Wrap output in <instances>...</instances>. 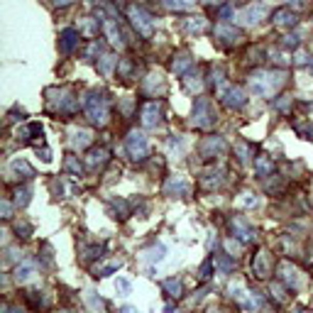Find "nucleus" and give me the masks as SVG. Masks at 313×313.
Wrapping results in <instances>:
<instances>
[{
    "label": "nucleus",
    "mask_w": 313,
    "mask_h": 313,
    "mask_svg": "<svg viewBox=\"0 0 313 313\" xmlns=\"http://www.w3.org/2000/svg\"><path fill=\"white\" fill-rule=\"evenodd\" d=\"M284 81H286L284 71H255L250 76V88L259 98H272L284 86Z\"/></svg>",
    "instance_id": "1"
},
{
    "label": "nucleus",
    "mask_w": 313,
    "mask_h": 313,
    "mask_svg": "<svg viewBox=\"0 0 313 313\" xmlns=\"http://www.w3.org/2000/svg\"><path fill=\"white\" fill-rule=\"evenodd\" d=\"M83 110H86V118L96 127H105L108 120H110V105H108V98L103 96L101 91H91L83 101Z\"/></svg>",
    "instance_id": "2"
},
{
    "label": "nucleus",
    "mask_w": 313,
    "mask_h": 313,
    "mask_svg": "<svg viewBox=\"0 0 313 313\" xmlns=\"http://www.w3.org/2000/svg\"><path fill=\"white\" fill-rule=\"evenodd\" d=\"M47 103H49V110H54L56 115H74L78 110V98L71 88H49Z\"/></svg>",
    "instance_id": "3"
},
{
    "label": "nucleus",
    "mask_w": 313,
    "mask_h": 313,
    "mask_svg": "<svg viewBox=\"0 0 313 313\" xmlns=\"http://www.w3.org/2000/svg\"><path fill=\"white\" fill-rule=\"evenodd\" d=\"M215 110H213V103L208 98H203L198 96L196 103H193V113H191V123L196 125L198 130H211L213 125H215Z\"/></svg>",
    "instance_id": "4"
},
{
    "label": "nucleus",
    "mask_w": 313,
    "mask_h": 313,
    "mask_svg": "<svg viewBox=\"0 0 313 313\" xmlns=\"http://www.w3.org/2000/svg\"><path fill=\"white\" fill-rule=\"evenodd\" d=\"M125 149H127V154H130L132 162H145L147 156H149V142H147L145 132L130 130L127 137H125Z\"/></svg>",
    "instance_id": "5"
},
{
    "label": "nucleus",
    "mask_w": 313,
    "mask_h": 313,
    "mask_svg": "<svg viewBox=\"0 0 313 313\" xmlns=\"http://www.w3.org/2000/svg\"><path fill=\"white\" fill-rule=\"evenodd\" d=\"M127 17H130L132 27L142 34V37H152V34H154V17L147 10H142L140 5H130V8H127Z\"/></svg>",
    "instance_id": "6"
},
{
    "label": "nucleus",
    "mask_w": 313,
    "mask_h": 313,
    "mask_svg": "<svg viewBox=\"0 0 313 313\" xmlns=\"http://www.w3.org/2000/svg\"><path fill=\"white\" fill-rule=\"evenodd\" d=\"M215 91H218V98H220V103H223L225 108H230V110H240V108L247 103L245 91L240 88V86L223 83V86H218Z\"/></svg>",
    "instance_id": "7"
},
{
    "label": "nucleus",
    "mask_w": 313,
    "mask_h": 313,
    "mask_svg": "<svg viewBox=\"0 0 313 313\" xmlns=\"http://www.w3.org/2000/svg\"><path fill=\"white\" fill-rule=\"evenodd\" d=\"M269 8L264 5V3H252V5H247V8H242V10L235 15V20L240 25H245V27H255V25H259L264 17H267Z\"/></svg>",
    "instance_id": "8"
},
{
    "label": "nucleus",
    "mask_w": 313,
    "mask_h": 313,
    "mask_svg": "<svg viewBox=\"0 0 313 313\" xmlns=\"http://www.w3.org/2000/svg\"><path fill=\"white\" fill-rule=\"evenodd\" d=\"M140 120L145 127H159L162 125V103L159 101H147L140 108Z\"/></svg>",
    "instance_id": "9"
},
{
    "label": "nucleus",
    "mask_w": 313,
    "mask_h": 313,
    "mask_svg": "<svg viewBox=\"0 0 313 313\" xmlns=\"http://www.w3.org/2000/svg\"><path fill=\"white\" fill-rule=\"evenodd\" d=\"M272 272H274L272 255H269L267 250H259L257 255H255V259H252V274H255L257 279H269Z\"/></svg>",
    "instance_id": "10"
},
{
    "label": "nucleus",
    "mask_w": 313,
    "mask_h": 313,
    "mask_svg": "<svg viewBox=\"0 0 313 313\" xmlns=\"http://www.w3.org/2000/svg\"><path fill=\"white\" fill-rule=\"evenodd\" d=\"M198 152H201L203 159H213L215 154H223L225 152V140L213 135V137H206L201 145H198Z\"/></svg>",
    "instance_id": "11"
},
{
    "label": "nucleus",
    "mask_w": 313,
    "mask_h": 313,
    "mask_svg": "<svg viewBox=\"0 0 313 313\" xmlns=\"http://www.w3.org/2000/svg\"><path fill=\"white\" fill-rule=\"evenodd\" d=\"M78 37H81V32L74 30V27L61 30V34H59V52H61V54H71L78 47Z\"/></svg>",
    "instance_id": "12"
},
{
    "label": "nucleus",
    "mask_w": 313,
    "mask_h": 313,
    "mask_svg": "<svg viewBox=\"0 0 313 313\" xmlns=\"http://www.w3.org/2000/svg\"><path fill=\"white\" fill-rule=\"evenodd\" d=\"M189 181L184 179V176H169L167 184H164V193L167 196H179V198H184V196H189Z\"/></svg>",
    "instance_id": "13"
},
{
    "label": "nucleus",
    "mask_w": 313,
    "mask_h": 313,
    "mask_svg": "<svg viewBox=\"0 0 313 313\" xmlns=\"http://www.w3.org/2000/svg\"><path fill=\"white\" fill-rule=\"evenodd\" d=\"M230 228H233V235L240 242H252L255 240V230H252V225L247 223L245 218H233Z\"/></svg>",
    "instance_id": "14"
},
{
    "label": "nucleus",
    "mask_w": 313,
    "mask_h": 313,
    "mask_svg": "<svg viewBox=\"0 0 313 313\" xmlns=\"http://www.w3.org/2000/svg\"><path fill=\"white\" fill-rule=\"evenodd\" d=\"M34 274H37V262H34V259H23V262L15 267V274H12V277H15L17 284H25V281L32 279Z\"/></svg>",
    "instance_id": "15"
},
{
    "label": "nucleus",
    "mask_w": 313,
    "mask_h": 313,
    "mask_svg": "<svg viewBox=\"0 0 313 313\" xmlns=\"http://www.w3.org/2000/svg\"><path fill=\"white\" fill-rule=\"evenodd\" d=\"M279 281L286 289H296L299 286V272L291 267V262H281L279 264Z\"/></svg>",
    "instance_id": "16"
},
{
    "label": "nucleus",
    "mask_w": 313,
    "mask_h": 313,
    "mask_svg": "<svg viewBox=\"0 0 313 313\" xmlns=\"http://www.w3.org/2000/svg\"><path fill=\"white\" fill-rule=\"evenodd\" d=\"M215 37H220L225 44H237V42H240V30H237L235 25L220 23L215 27Z\"/></svg>",
    "instance_id": "17"
},
{
    "label": "nucleus",
    "mask_w": 313,
    "mask_h": 313,
    "mask_svg": "<svg viewBox=\"0 0 313 313\" xmlns=\"http://www.w3.org/2000/svg\"><path fill=\"white\" fill-rule=\"evenodd\" d=\"M120 267H123V259L120 257L105 259V262H101V264L93 267V277H96V279H103V277H108V274H113V272H118Z\"/></svg>",
    "instance_id": "18"
},
{
    "label": "nucleus",
    "mask_w": 313,
    "mask_h": 313,
    "mask_svg": "<svg viewBox=\"0 0 313 313\" xmlns=\"http://www.w3.org/2000/svg\"><path fill=\"white\" fill-rule=\"evenodd\" d=\"M103 30H105V34H108V39H110L113 47H123V34H120V27H118V23L113 20V17H105L103 20Z\"/></svg>",
    "instance_id": "19"
},
{
    "label": "nucleus",
    "mask_w": 313,
    "mask_h": 313,
    "mask_svg": "<svg viewBox=\"0 0 313 313\" xmlns=\"http://www.w3.org/2000/svg\"><path fill=\"white\" fill-rule=\"evenodd\" d=\"M191 66H193V59H191L189 52H179V54L174 56V61H171V71H174L176 76H184Z\"/></svg>",
    "instance_id": "20"
},
{
    "label": "nucleus",
    "mask_w": 313,
    "mask_h": 313,
    "mask_svg": "<svg viewBox=\"0 0 313 313\" xmlns=\"http://www.w3.org/2000/svg\"><path fill=\"white\" fill-rule=\"evenodd\" d=\"M108 159H110V152L105 149V147H98V149H91L88 156H86V164L91 169H98L103 164H108Z\"/></svg>",
    "instance_id": "21"
},
{
    "label": "nucleus",
    "mask_w": 313,
    "mask_h": 313,
    "mask_svg": "<svg viewBox=\"0 0 313 313\" xmlns=\"http://www.w3.org/2000/svg\"><path fill=\"white\" fill-rule=\"evenodd\" d=\"M296 23H299V17H296L294 10H289V8L274 10V25H279V27H296Z\"/></svg>",
    "instance_id": "22"
},
{
    "label": "nucleus",
    "mask_w": 313,
    "mask_h": 313,
    "mask_svg": "<svg viewBox=\"0 0 313 313\" xmlns=\"http://www.w3.org/2000/svg\"><path fill=\"white\" fill-rule=\"evenodd\" d=\"M91 142H93L91 130H74V132H71V147H74V149H86Z\"/></svg>",
    "instance_id": "23"
},
{
    "label": "nucleus",
    "mask_w": 313,
    "mask_h": 313,
    "mask_svg": "<svg viewBox=\"0 0 313 313\" xmlns=\"http://www.w3.org/2000/svg\"><path fill=\"white\" fill-rule=\"evenodd\" d=\"M215 269H218L220 274H233L235 272V257L233 255H228V252L215 255Z\"/></svg>",
    "instance_id": "24"
},
{
    "label": "nucleus",
    "mask_w": 313,
    "mask_h": 313,
    "mask_svg": "<svg viewBox=\"0 0 313 313\" xmlns=\"http://www.w3.org/2000/svg\"><path fill=\"white\" fill-rule=\"evenodd\" d=\"M142 257H145V262H149V264H156V262H162V259L167 257V247L162 245V242H154L149 250H145Z\"/></svg>",
    "instance_id": "25"
},
{
    "label": "nucleus",
    "mask_w": 313,
    "mask_h": 313,
    "mask_svg": "<svg viewBox=\"0 0 313 313\" xmlns=\"http://www.w3.org/2000/svg\"><path fill=\"white\" fill-rule=\"evenodd\" d=\"M240 306L245 308V311H255V308H259L262 306V296H259L257 291H245L242 296H240Z\"/></svg>",
    "instance_id": "26"
},
{
    "label": "nucleus",
    "mask_w": 313,
    "mask_h": 313,
    "mask_svg": "<svg viewBox=\"0 0 313 313\" xmlns=\"http://www.w3.org/2000/svg\"><path fill=\"white\" fill-rule=\"evenodd\" d=\"M108 206H110L113 218H120V220H125V218L130 215V203L123 201V198H110V201H108Z\"/></svg>",
    "instance_id": "27"
},
{
    "label": "nucleus",
    "mask_w": 313,
    "mask_h": 313,
    "mask_svg": "<svg viewBox=\"0 0 313 313\" xmlns=\"http://www.w3.org/2000/svg\"><path fill=\"white\" fill-rule=\"evenodd\" d=\"M184 30L189 34H201L208 30V23H206V17H186L184 20Z\"/></svg>",
    "instance_id": "28"
},
{
    "label": "nucleus",
    "mask_w": 313,
    "mask_h": 313,
    "mask_svg": "<svg viewBox=\"0 0 313 313\" xmlns=\"http://www.w3.org/2000/svg\"><path fill=\"white\" fill-rule=\"evenodd\" d=\"M220 184H223V171L220 169H211L201 176V186H206V189H215Z\"/></svg>",
    "instance_id": "29"
},
{
    "label": "nucleus",
    "mask_w": 313,
    "mask_h": 313,
    "mask_svg": "<svg viewBox=\"0 0 313 313\" xmlns=\"http://www.w3.org/2000/svg\"><path fill=\"white\" fill-rule=\"evenodd\" d=\"M10 169H12V174H17V179H32L34 176V169L25 159H15L10 164Z\"/></svg>",
    "instance_id": "30"
},
{
    "label": "nucleus",
    "mask_w": 313,
    "mask_h": 313,
    "mask_svg": "<svg viewBox=\"0 0 313 313\" xmlns=\"http://www.w3.org/2000/svg\"><path fill=\"white\" fill-rule=\"evenodd\" d=\"M255 174H257V176H269V174H274V162L264 154L257 156V159H255Z\"/></svg>",
    "instance_id": "31"
},
{
    "label": "nucleus",
    "mask_w": 313,
    "mask_h": 313,
    "mask_svg": "<svg viewBox=\"0 0 313 313\" xmlns=\"http://www.w3.org/2000/svg\"><path fill=\"white\" fill-rule=\"evenodd\" d=\"M162 289L167 291L171 299H181V291H184V284H181V279H176V277H171V279H164L162 281Z\"/></svg>",
    "instance_id": "32"
},
{
    "label": "nucleus",
    "mask_w": 313,
    "mask_h": 313,
    "mask_svg": "<svg viewBox=\"0 0 313 313\" xmlns=\"http://www.w3.org/2000/svg\"><path fill=\"white\" fill-rule=\"evenodd\" d=\"M118 64H120V61H118L113 54H103L101 59H98V64H96V66H98V71H101L103 76H110L113 69L118 66Z\"/></svg>",
    "instance_id": "33"
},
{
    "label": "nucleus",
    "mask_w": 313,
    "mask_h": 313,
    "mask_svg": "<svg viewBox=\"0 0 313 313\" xmlns=\"http://www.w3.org/2000/svg\"><path fill=\"white\" fill-rule=\"evenodd\" d=\"M145 91H147V93H152V96H156V91H159V93H164V78L159 76V74H152V76H147Z\"/></svg>",
    "instance_id": "34"
},
{
    "label": "nucleus",
    "mask_w": 313,
    "mask_h": 313,
    "mask_svg": "<svg viewBox=\"0 0 313 313\" xmlns=\"http://www.w3.org/2000/svg\"><path fill=\"white\" fill-rule=\"evenodd\" d=\"M101 25H103V20L98 23V20H93V17H86V20L81 23V32L86 34V37H96L98 30H101Z\"/></svg>",
    "instance_id": "35"
},
{
    "label": "nucleus",
    "mask_w": 313,
    "mask_h": 313,
    "mask_svg": "<svg viewBox=\"0 0 313 313\" xmlns=\"http://www.w3.org/2000/svg\"><path fill=\"white\" fill-rule=\"evenodd\" d=\"M162 5L169 10H189L196 5V0H162Z\"/></svg>",
    "instance_id": "36"
},
{
    "label": "nucleus",
    "mask_w": 313,
    "mask_h": 313,
    "mask_svg": "<svg viewBox=\"0 0 313 313\" xmlns=\"http://www.w3.org/2000/svg\"><path fill=\"white\" fill-rule=\"evenodd\" d=\"M86 301H88V306L96 313H103V311H105V301H103V299L98 296V294H96V291H86Z\"/></svg>",
    "instance_id": "37"
},
{
    "label": "nucleus",
    "mask_w": 313,
    "mask_h": 313,
    "mask_svg": "<svg viewBox=\"0 0 313 313\" xmlns=\"http://www.w3.org/2000/svg\"><path fill=\"white\" fill-rule=\"evenodd\" d=\"M64 169H66L71 176H81V171H83L81 162H78V156H74V154L66 156V162H64Z\"/></svg>",
    "instance_id": "38"
},
{
    "label": "nucleus",
    "mask_w": 313,
    "mask_h": 313,
    "mask_svg": "<svg viewBox=\"0 0 313 313\" xmlns=\"http://www.w3.org/2000/svg\"><path fill=\"white\" fill-rule=\"evenodd\" d=\"M294 130L301 135L303 140H313V123H311V120H301V123H294Z\"/></svg>",
    "instance_id": "39"
},
{
    "label": "nucleus",
    "mask_w": 313,
    "mask_h": 313,
    "mask_svg": "<svg viewBox=\"0 0 313 313\" xmlns=\"http://www.w3.org/2000/svg\"><path fill=\"white\" fill-rule=\"evenodd\" d=\"M30 196H32V191L27 189V186L17 189L15 191V206H17V208H25V206L30 203Z\"/></svg>",
    "instance_id": "40"
},
{
    "label": "nucleus",
    "mask_w": 313,
    "mask_h": 313,
    "mask_svg": "<svg viewBox=\"0 0 313 313\" xmlns=\"http://www.w3.org/2000/svg\"><path fill=\"white\" fill-rule=\"evenodd\" d=\"M237 206H242V208H257L259 198L255 193H242V198H237Z\"/></svg>",
    "instance_id": "41"
},
{
    "label": "nucleus",
    "mask_w": 313,
    "mask_h": 313,
    "mask_svg": "<svg viewBox=\"0 0 313 313\" xmlns=\"http://www.w3.org/2000/svg\"><path fill=\"white\" fill-rule=\"evenodd\" d=\"M235 154H237V159H240L242 164H247L250 156H252V152H250V147H247L245 142H237V145H235Z\"/></svg>",
    "instance_id": "42"
},
{
    "label": "nucleus",
    "mask_w": 313,
    "mask_h": 313,
    "mask_svg": "<svg viewBox=\"0 0 313 313\" xmlns=\"http://www.w3.org/2000/svg\"><path fill=\"white\" fill-rule=\"evenodd\" d=\"M245 284L242 281H233L230 286H228V294H230V299H235V301H240V296L245 294Z\"/></svg>",
    "instance_id": "43"
},
{
    "label": "nucleus",
    "mask_w": 313,
    "mask_h": 313,
    "mask_svg": "<svg viewBox=\"0 0 313 313\" xmlns=\"http://www.w3.org/2000/svg\"><path fill=\"white\" fill-rule=\"evenodd\" d=\"M291 103H294V98H291V96H281L279 101H274L272 105H274V110H279V113H289Z\"/></svg>",
    "instance_id": "44"
},
{
    "label": "nucleus",
    "mask_w": 313,
    "mask_h": 313,
    "mask_svg": "<svg viewBox=\"0 0 313 313\" xmlns=\"http://www.w3.org/2000/svg\"><path fill=\"white\" fill-rule=\"evenodd\" d=\"M213 262H215V259H206V262L201 264V269H198V279H201V281L211 279V274H213Z\"/></svg>",
    "instance_id": "45"
},
{
    "label": "nucleus",
    "mask_w": 313,
    "mask_h": 313,
    "mask_svg": "<svg viewBox=\"0 0 313 313\" xmlns=\"http://www.w3.org/2000/svg\"><path fill=\"white\" fill-rule=\"evenodd\" d=\"M101 252H103V247H101V245H91V247H83V259L88 262V259H96V257H101Z\"/></svg>",
    "instance_id": "46"
},
{
    "label": "nucleus",
    "mask_w": 313,
    "mask_h": 313,
    "mask_svg": "<svg viewBox=\"0 0 313 313\" xmlns=\"http://www.w3.org/2000/svg\"><path fill=\"white\" fill-rule=\"evenodd\" d=\"M15 233H17V237H30L32 235V225L27 223V220H20V223L15 225Z\"/></svg>",
    "instance_id": "47"
},
{
    "label": "nucleus",
    "mask_w": 313,
    "mask_h": 313,
    "mask_svg": "<svg viewBox=\"0 0 313 313\" xmlns=\"http://www.w3.org/2000/svg\"><path fill=\"white\" fill-rule=\"evenodd\" d=\"M281 47H284V49H299V34H286V37H281Z\"/></svg>",
    "instance_id": "48"
},
{
    "label": "nucleus",
    "mask_w": 313,
    "mask_h": 313,
    "mask_svg": "<svg viewBox=\"0 0 313 313\" xmlns=\"http://www.w3.org/2000/svg\"><path fill=\"white\" fill-rule=\"evenodd\" d=\"M98 54H101V44H98V42H91V44L86 47V52H83V56H86L88 61H93Z\"/></svg>",
    "instance_id": "49"
},
{
    "label": "nucleus",
    "mask_w": 313,
    "mask_h": 313,
    "mask_svg": "<svg viewBox=\"0 0 313 313\" xmlns=\"http://www.w3.org/2000/svg\"><path fill=\"white\" fill-rule=\"evenodd\" d=\"M25 299L30 301L32 308H39V303H42V294H39V291H27V294H25Z\"/></svg>",
    "instance_id": "50"
},
{
    "label": "nucleus",
    "mask_w": 313,
    "mask_h": 313,
    "mask_svg": "<svg viewBox=\"0 0 313 313\" xmlns=\"http://www.w3.org/2000/svg\"><path fill=\"white\" fill-rule=\"evenodd\" d=\"M169 152H176V154H181V149H184V142H181V137H169Z\"/></svg>",
    "instance_id": "51"
},
{
    "label": "nucleus",
    "mask_w": 313,
    "mask_h": 313,
    "mask_svg": "<svg viewBox=\"0 0 313 313\" xmlns=\"http://www.w3.org/2000/svg\"><path fill=\"white\" fill-rule=\"evenodd\" d=\"M118 74H120L123 78H130V74H132V64H130L127 59H123V61L118 64Z\"/></svg>",
    "instance_id": "52"
},
{
    "label": "nucleus",
    "mask_w": 313,
    "mask_h": 313,
    "mask_svg": "<svg viewBox=\"0 0 313 313\" xmlns=\"http://www.w3.org/2000/svg\"><path fill=\"white\" fill-rule=\"evenodd\" d=\"M115 286H118V291H120L123 296H127V294L132 291V284H130L127 279H118V284H115Z\"/></svg>",
    "instance_id": "53"
},
{
    "label": "nucleus",
    "mask_w": 313,
    "mask_h": 313,
    "mask_svg": "<svg viewBox=\"0 0 313 313\" xmlns=\"http://www.w3.org/2000/svg\"><path fill=\"white\" fill-rule=\"evenodd\" d=\"M0 208H3V218H5V220H10V218H12V206H10V201H8V198H3V201H0Z\"/></svg>",
    "instance_id": "54"
},
{
    "label": "nucleus",
    "mask_w": 313,
    "mask_h": 313,
    "mask_svg": "<svg viewBox=\"0 0 313 313\" xmlns=\"http://www.w3.org/2000/svg\"><path fill=\"white\" fill-rule=\"evenodd\" d=\"M225 250H228V255L237 257V252H240V245H237L235 240H225Z\"/></svg>",
    "instance_id": "55"
},
{
    "label": "nucleus",
    "mask_w": 313,
    "mask_h": 313,
    "mask_svg": "<svg viewBox=\"0 0 313 313\" xmlns=\"http://www.w3.org/2000/svg\"><path fill=\"white\" fill-rule=\"evenodd\" d=\"M294 64H299V66L308 64V54H306V52H296V56H294Z\"/></svg>",
    "instance_id": "56"
},
{
    "label": "nucleus",
    "mask_w": 313,
    "mask_h": 313,
    "mask_svg": "<svg viewBox=\"0 0 313 313\" xmlns=\"http://www.w3.org/2000/svg\"><path fill=\"white\" fill-rule=\"evenodd\" d=\"M37 154L42 156V159H44V162H49V159H52V149H49V147H42V149H39V147H37Z\"/></svg>",
    "instance_id": "57"
},
{
    "label": "nucleus",
    "mask_w": 313,
    "mask_h": 313,
    "mask_svg": "<svg viewBox=\"0 0 313 313\" xmlns=\"http://www.w3.org/2000/svg\"><path fill=\"white\" fill-rule=\"evenodd\" d=\"M52 3H54L56 8H64V5H71L74 0H52Z\"/></svg>",
    "instance_id": "58"
},
{
    "label": "nucleus",
    "mask_w": 313,
    "mask_h": 313,
    "mask_svg": "<svg viewBox=\"0 0 313 313\" xmlns=\"http://www.w3.org/2000/svg\"><path fill=\"white\" fill-rule=\"evenodd\" d=\"M120 313H140V311H137L135 306H123V308H120Z\"/></svg>",
    "instance_id": "59"
},
{
    "label": "nucleus",
    "mask_w": 313,
    "mask_h": 313,
    "mask_svg": "<svg viewBox=\"0 0 313 313\" xmlns=\"http://www.w3.org/2000/svg\"><path fill=\"white\" fill-rule=\"evenodd\" d=\"M206 5H223V0H203Z\"/></svg>",
    "instance_id": "60"
},
{
    "label": "nucleus",
    "mask_w": 313,
    "mask_h": 313,
    "mask_svg": "<svg viewBox=\"0 0 313 313\" xmlns=\"http://www.w3.org/2000/svg\"><path fill=\"white\" fill-rule=\"evenodd\" d=\"M5 313H25L23 308H8V306H5Z\"/></svg>",
    "instance_id": "61"
},
{
    "label": "nucleus",
    "mask_w": 313,
    "mask_h": 313,
    "mask_svg": "<svg viewBox=\"0 0 313 313\" xmlns=\"http://www.w3.org/2000/svg\"><path fill=\"white\" fill-rule=\"evenodd\" d=\"M164 313H174V306L169 303V306H164Z\"/></svg>",
    "instance_id": "62"
},
{
    "label": "nucleus",
    "mask_w": 313,
    "mask_h": 313,
    "mask_svg": "<svg viewBox=\"0 0 313 313\" xmlns=\"http://www.w3.org/2000/svg\"><path fill=\"white\" fill-rule=\"evenodd\" d=\"M259 313H272V311H269V308H262V311H259Z\"/></svg>",
    "instance_id": "63"
}]
</instances>
